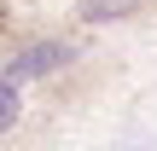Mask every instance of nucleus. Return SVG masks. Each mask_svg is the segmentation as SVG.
Listing matches in <instances>:
<instances>
[{"label":"nucleus","instance_id":"3","mask_svg":"<svg viewBox=\"0 0 157 151\" xmlns=\"http://www.w3.org/2000/svg\"><path fill=\"white\" fill-rule=\"evenodd\" d=\"M140 0H82V17L87 23H117V17H128Z\"/></svg>","mask_w":157,"mask_h":151},{"label":"nucleus","instance_id":"1","mask_svg":"<svg viewBox=\"0 0 157 151\" xmlns=\"http://www.w3.org/2000/svg\"><path fill=\"white\" fill-rule=\"evenodd\" d=\"M70 64H76V41H58V35H52V41H29L17 58H6V70H0V76L23 87V81L58 76V70H70Z\"/></svg>","mask_w":157,"mask_h":151},{"label":"nucleus","instance_id":"4","mask_svg":"<svg viewBox=\"0 0 157 151\" xmlns=\"http://www.w3.org/2000/svg\"><path fill=\"white\" fill-rule=\"evenodd\" d=\"M117 151H157V140H151V134H140V140H122Z\"/></svg>","mask_w":157,"mask_h":151},{"label":"nucleus","instance_id":"2","mask_svg":"<svg viewBox=\"0 0 157 151\" xmlns=\"http://www.w3.org/2000/svg\"><path fill=\"white\" fill-rule=\"evenodd\" d=\"M17 122H23V87L0 76V134H12Z\"/></svg>","mask_w":157,"mask_h":151}]
</instances>
